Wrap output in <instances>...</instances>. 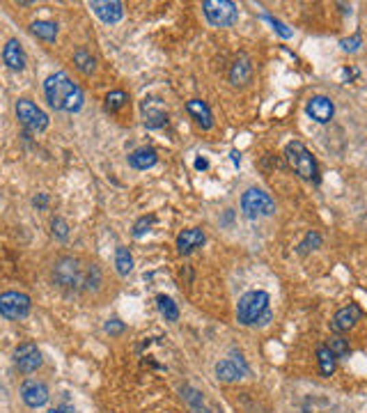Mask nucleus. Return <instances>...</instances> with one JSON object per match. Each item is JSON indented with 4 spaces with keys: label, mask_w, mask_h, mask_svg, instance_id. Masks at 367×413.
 <instances>
[{
    "label": "nucleus",
    "mask_w": 367,
    "mask_h": 413,
    "mask_svg": "<svg viewBox=\"0 0 367 413\" xmlns=\"http://www.w3.org/2000/svg\"><path fill=\"white\" fill-rule=\"evenodd\" d=\"M329 349L333 351V356L336 358H344V356H349V342H346L344 338H340V336H333L331 338V342L326 345Z\"/></svg>",
    "instance_id": "27"
},
{
    "label": "nucleus",
    "mask_w": 367,
    "mask_h": 413,
    "mask_svg": "<svg viewBox=\"0 0 367 413\" xmlns=\"http://www.w3.org/2000/svg\"><path fill=\"white\" fill-rule=\"evenodd\" d=\"M32 301L23 292H5L0 294V314L10 321H18L30 314Z\"/></svg>",
    "instance_id": "8"
},
{
    "label": "nucleus",
    "mask_w": 367,
    "mask_h": 413,
    "mask_svg": "<svg viewBox=\"0 0 367 413\" xmlns=\"http://www.w3.org/2000/svg\"><path fill=\"white\" fill-rule=\"evenodd\" d=\"M305 113L310 115L314 122L326 124V122L333 120V115H336V106H333V101L329 99V97L317 95V97H310V99H307Z\"/></svg>",
    "instance_id": "11"
},
{
    "label": "nucleus",
    "mask_w": 367,
    "mask_h": 413,
    "mask_svg": "<svg viewBox=\"0 0 367 413\" xmlns=\"http://www.w3.org/2000/svg\"><path fill=\"white\" fill-rule=\"evenodd\" d=\"M16 117L30 134H42V131H46V127H49V115L30 99L16 101Z\"/></svg>",
    "instance_id": "7"
},
{
    "label": "nucleus",
    "mask_w": 367,
    "mask_h": 413,
    "mask_svg": "<svg viewBox=\"0 0 367 413\" xmlns=\"http://www.w3.org/2000/svg\"><path fill=\"white\" fill-rule=\"evenodd\" d=\"M14 363L18 367V372H23V375H32V372H37L39 367H42L44 358H42V351L37 349V345L23 342L14 349Z\"/></svg>",
    "instance_id": "9"
},
{
    "label": "nucleus",
    "mask_w": 367,
    "mask_h": 413,
    "mask_svg": "<svg viewBox=\"0 0 367 413\" xmlns=\"http://www.w3.org/2000/svg\"><path fill=\"white\" fill-rule=\"evenodd\" d=\"M156 308H159V312L166 317V321L179 319V308H177L175 301L170 297H166V294H159V297H156Z\"/></svg>",
    "instance_id": "21"
},
{
    "label": "nucleus",
    "mask_w": 367,
    "mask_h": 413,
    "mask_svg": "<svg viewBox=\"0 0 367 413\" xmlns=\"http://www.w3.org/2000/svg\"><path fill=\"white\" fill-rule=\"evenodd\" d=\"M154 216H142V218H138L136 221V225H134V237H142L145 232H149V227L154 225Z\"/></svg>",
    "instance_id": "29"
},
{
    "label": "nucleus",
    "mask_w": 367,
    "mask_h": 413,
    "mask_svg": "<svg viewBox=\"0 0 367 413\" xmlns=\"http://www.w3.org/2000/svg\"><path fill=\"white\" fill-rule=\"evenodd\" d=\"M127 101H129V95L124 90L108 92V95H106V110H108V113H117V110H120Z\"/></svg>",
    "instance_id": "26"
},
{
    "label": "nucleus",
    "mask_w": 367,
    "mask_h": 413,
    "mask_svg": "<svg viewBox=\"0 0 367 413\" xmlns=\"http://www.w3.org/2000/svg\"><path fill=\"white\" fill-rule=\"evenodd\" d=\"M49 413H76V409L71 404H58L53 409H49Z\"/></svg>",
    "instance_id": "34"
},
{
    "label": "nucleus",
    "mask_w": 367,
    "mask_h": 413,
    "mask_svg": "<svg viewBox=\"0 0 367 413\" xmlns=\"http://www.w3.org/2000/svg\"><path fill=\"white\" fill-rule=\"evenodd\" d=\"M115 268L120 275H129L131 271H134V258H131L129 248L120 246L115 251Z\"/></svg>",
    "instance_id": "23"
},
{
    "label": "nucleus",
    "mask_w": 367,
    "mask_h": 413,
    "mask_svg": "<svg viewBox=\"0 0 367 413\" xmlns=\"http://www.w3.org/2000/svg\"><path fill=\"white\" fill-rule=\"evenodd\" d=\"M253 76V64L246 55H239V60L232 64V71H229V81L234 85H246Z\"/></svg>",
    "instance_id": "19"
},
{
    "label": "nucleus",
    "mask_w": 367,
    "mask_h": 413,
    "mask_svg": "<svg viewBox=\"0 0 367 413\" xmlns=\"http://www.w3.org/2000/svg\"><path fill=\"white\" fill-rule=\"evenodd\" d=\"M319 246H321V237H319V232H307V234H305V239L301 241L299 251H301V253H310V251H314V248H319Z\"/></svg>",
    "instance_id": "28"
},
{
    "label": "nucleus",
    "mask_w": 367,
    "mask_h": 413,
    "mask_svg": "<svg viewBox=\"0 0 367 413\" xmlns=\"http://www.w3.org/2000/svg\"><path fill=\"white\" fill-rule=\"evenodd\" d=\"M358 319H360V308L349 303V305L340 308V310L336 312V317H333V321H331V329L336 333H344V331L353 329V326L358 324Z\"/></svg>",
    "instance_id": "14"
},
{
    "label": "nucleus",
    "mask_w": 367,
    "mask_h": 413,
    "mask_svg": "<svg viewBox=\"0 0 367 413\" xmlns=\"http://www.w3.org/2000/svg\"><path fill=\"white\" fill-rule=\"evenodd\" d=\"M202 10H205V16L209 18V23L216 25V28L234 25L239 18L237 5L229 3V0H205V3H202Z\"/></svg>",
    "instance_id": "6"
},
{
    "label": "nucleus",
    "mask_w": 367,
    "mask_h": 413,
    "mask_svg": "<svg viewBox=\"0 0 367 413\" xmlns=\"http://www.w3.org/2000/svg\"><path fill=\"white\" fill-rule=\"evenodd\" d=\"M53 234H55L58 239L64 241V239L69 237V225L62 218H53Z\"/></svg>",
    "instance_id": "31"
},
{
    "label": "nucleus",
    "mask_w": 367,
    "mask_h": 413,
    "mask_svg": "<svg viewBox=\"0 0 367 413\" xmlns=\"http://www.w3.org/2000/svg\"><path fill=\"white\" fill-rule=\"evenodd\" d=\"M32 35H37L39 39H44V42H55L58 37V25L53 21H35L30 25Z\"/></svg>",
    "instance_id": "22"
},
{
    "label": "nucleus",
    "mask_w": 367,
    "mask_h": 413,
    "mask_svg": "<svg viewBox=\"0 0 367 413\" xmlns=\"http://www.w3.org/2000/svg\"><path fill=\"white\" fill-rule=\"evenodd\" d=\"M232 161H234V163H239V161H241V156H239V152H232Z\"/></svg>",
    "instance_id": "37"
},
{
    "label": "nucleus",
    "mask_w": 367,
    "mask_h": 413,
    "mask_svg": "<svg viewBox=\"0 0 367 413\" xmlns=\"http://www.w3.org/2000/svg\"><path fill=\"white\" fill-rule=\"evenodd\" d=\"M90 10L108 25L122 21L124 16V5L120 0H94V3H90Z\"/></svg>",
    "instance_id": "12"
},
{
    "label": "nucleus",
    "mask_w": 367,
    "mask_h": 413,
    "mask_svg": "<svg viewBox=\"0 0 367 413\" xmlns=\"http://www.w3.org/2000/svg\"><path fill=\"white\" fill-rule=\"evenodd\" d=\"M317 358H319V372L324 377H331L333 372H336V363H338V358L333 356V351L326 345H321L317 349Z\"/></svg>",
    "instance_id": "20"
},
{
    "label": "nucleus",
    "mask_w": 367,
    "mask_h": 413,
    "mask_svg": "<svg viewBox=\"0 0 367 413\" xmlns=\"http://www.w3.org/2000/svg\"><path fill=\"white\" fill-rule=\"evenodd\" d=\"M195 168H198V170H205V168H209V161H207V159H198V161H195Z\"/></svg>",
    "instance_id": "36"
},
{
    "label": "nucleus",
    "mask_w": 367,
    "mask_h": 413,
    "mask_svg": "<svg viewBox=\"0 0 367 413\" xmlns=\"http://www.w3.org/2000/svg\"><path fill=\"white\" fill-rule=\"evenodd\" d=\"M342 49L344 51H356L358 46H360V35H353V37H349V39H342Z\"/></svg>",
    "instance_id": "33"
},
{
    "label": "nucleus",
    "mask_w": 367,
    "mask_h": 413,
    "mask_svg": "<svg viewBox=\"0 0 367 413\" xmlns=\"http://www.w3.org/2000/svg\"><path fill=\"white\" fill-rule=\"evenodd\" d=\"M248 372V367H246V363H244V358H225V360H218L216 363V377L220 379V381H225V384H232V381H237V379H241Z\"/></svg>",
    "instance_id": "13"
},
{
    "label": "nucleus",
    "mask_w": 367,
    "mask_h": 413,
    "mask_svg": "<svg viewBox=\"0 0 367 413\" xmlns=\"http://www.w3.org/2000/svg\"><path fill=\"white\" fill-rule=\"evenodd\" d=\"M186 110L195 117V122H198L205 131H209V129L214 127V115H212V110H209V106H207L205 101L191 99V101L186 103Z\"/></svg>",
    "instance_id": "18"
},
{
    "label": "nucleus",
    "mask_w": 367,
    "mask_h": 413,
    "mask_svg": "<svg viewBox=\"0 0 367 413\" xmlns=\"http://www.w3.org/2000/svg\"><path fill=\"white\" fill-rule=\"evenodd\" d=\"M44 95L51 108L64 113H78L83 108L85 95L64 71H55L44 81Z\"/></svg>",
    "instance_id": "2"
},
{
    "label": "nucleus",
    "mask_w": 367,
    "mask_h": 413,
    "mask_svg": "<svg viewBox=\"0 0 367 413\" xmlns=\"http://www.w3.org/2000/svg\"><path fill=\"white\" fill-rule=\"evenodd\" d=\"M46 202H49V195H46V193H39L37 198H35V207L44 209V207H46Z\"/></svg>",
    "instance_id": "35"
},
{
    "label": "nucleus",
    "mask_w": 367,
    "mask_h": 413,
    "mask_svg": "<svg viewBox=\"0 0 367 413\" xmlns=\"http://www.w3.org/2000/svg\"><path fill=\"white\" fill-rule=\"evenodd\" d=\"M268 294L262 292V290H255V292H246L244 297L239 299V305H237V319L239 324L244 326H257L260 319L264 317L268 312Z\"/></svg>",
    "instance_id": "4"
},
{
    "label": "nucleus",
    "mask_w": 367,
    "mask_h": 413,
    "mask_svg": "<svg viewBox=\"0 0 367 413\" xmlns=\"http://www.w3.org/2000/svg\"><path fill=\"white\" fill-rule=\"evenodd\" d=\"M3 60L10 69H14V71H21L25 67V53H23V46L18 39H10V42L5 44Z\"/></svg>",
    "instance_id": "16"
},
{
    "label": "nucleus",
    "mask_w": 367,
    "mask_h": 413,
    "mask_svg": "<svg viewBox=\"0 0 367 413\" xmlns=\"http://www.w3.org/2000/svg\"><path fill=\"white\" fill-rule=\"evenodd\" d=\"M51 392H49V386L44 381H39V379H25L21 384V399L25 406H30V409H39V406H44L49 402Z\"/></svg>",
    "instance_id": "10"
},
{
    "label": "nucleus",
    "mask_w": 367,
    "mask_h": 413,
    "mask_svg": "<svg viewBox=\"0 0 367 413\" xmlns=\"http://www.w3.org/2000/svg\"><path fill=\"white\" fill-rule=\"evenodd\" d=\"M122 331H124V324L120 319H108L106 321V333H110V336H120Z\"/></svg>",
    "instance_id": "32"
},
{
    "label": "nucleus",
    "mask_w": 367,
    "mask_h": 413,
    "mask_svg": "<svg viewBox=\"0 0 367 413\" xmlns=\"http://www.w3.org/2000/svg\"><path fill=\"white\" fill-rule=\"evenodd\" d=\"M142 110H145V127L147 129H161L168 124V115L163 113L161 108H147L142 106Z\"/></svg>",
    "instance_id": "24"
},
{
    "label": "nucleus",
    "mask_w": 367,
    "mask_h": 413,
    "mask_svg": "<svg viewBox=\"0 0 367 413\" xmlns=\"http://www.w3.org/2000/svg\"><path fill=\"white\" fill-rule=\"evenodd\" d=\"M241 212L246 218H262V216H271L275 212V202L262 188H248L241 195Z\"/></svg>",
    "instance_id": "5"
},
{
    "label": "nucleus",
    "mask_w": 367,
    "mask_h": 413,
    "mask_svg": "<svg viewBox=\"0 0 367 413\" xmlns=\"http://www.w3.org/2000/svg\"><path fill=\"white\" fill-rule=\"evenodd\" d=\"M205 241H207V237H205L202 229H198V227L184 229L179 237H177V251H179L181 255H188V253H193L195 248H200Z\"/></svg>",
    "instance_id": "15"
},
{
    "label": "nucleus",
    "mask_w": 367,
    "mask_h": 413,
    "mask_svg": "<svg viewBox=\"0 0 367 413\" xmlns=\"http://www.w3.org/2000/svg\"><path fill=\"white\" fill-rule=\"evenodd\" d=\"M156 161H159V154H156L154 147H138L136 152L129 154V166L136 170L152 168V166H156Z\"/></svg>",
    "instance_id": "17"
},
{
    "label": "nucleus",
    "mask_w": 367,
    "mask_h": 413,
    "mask_svg": "<svg viewBox=\"0 0 367 413\" xmlns=\"http://www.w3.org/2000/svg\"><path fill=\"white\" fill-rule=\"evenodd\" d=\"M264 18H266V21H271V25H273V30H275V32H278V35H280V37H285V39H290V37H292V30H290V28H287V25H285L283 21H278V18H273V16H268V14H266Z\"/></svg>",
    "instance_id": "30"
},
{
    "label": "nucleus",
    "mask_w": 367,
    "mask_h": 413,
    "mask_svg": "<svg viewBox=\"0 0 367 413\" xmlns=\"http://www.w3.org/2000/svg\"><path fill=\"white\" fill-rule=\"evenodd\" d=\"M53 280L60 290L67 292H94L101 287V271L97 264L67 255L53 264Z\"/></svg>",
    "instance_id": "1"
},
{
    "label": "nucleus",
    "mask_w": 367,
    "mask_h": 413,
    "mask_svg": "<svg viewBox=\"0 0 367 413\" xmlns=\"http://www.w3.org/2000/svg\"><path fill=\"white\" fill-rule=\"evenodd\" d=\"M74 64H76L78 71H83V74H92L97 62H94V58H92L85 49H78L76 53H74Z\"/></svg>",
    "instance_id": "25"
},
{
    "label": "nucleus",
    "mask_w": 367,
    "mask_h": 413,
    "mask_svg": "<svg viewBox=\"0 0 367 413\" xmlns=\"http://www.w3.org/2000/svg\"><path fill=\"white\" fill-rule=\"evenodd\" d=\"M285 161L290 163V168L301 177V179L319 182L317 161H314V156L310 154V149H307L301 140L287 142V147H285Z\"/></svg>",
    "instance_id": "3"
}]
</instances>
